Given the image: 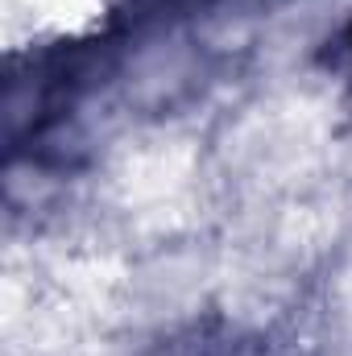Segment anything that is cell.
Wrapping results in <instances>:
<instances>
[{"label": "cell", "instance_id": "1", "mask_svg": "<svg viewBox=\"0 0 352 356\" xmlns=\"http://www.w3.org/2000/svg\"><path fill=\"white\" fill-rule=\"evenodd\" d=\"M344 42H349V50H352V29H349V33H344Z\"/></svg>", "mask_w": 352, "mask_h": 356}]
</instances>
